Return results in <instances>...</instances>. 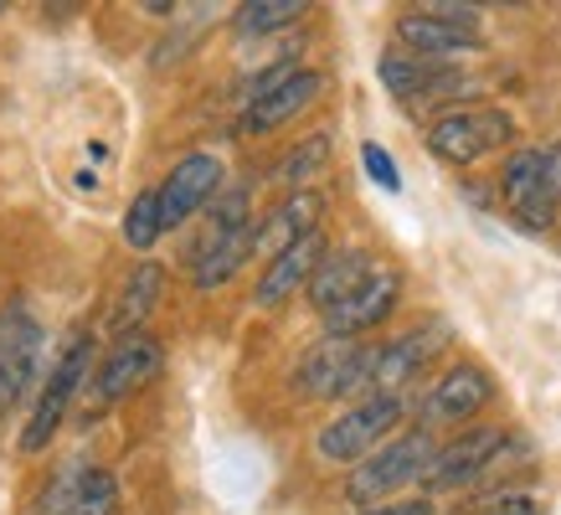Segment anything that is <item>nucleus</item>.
Returning a JSON list of instances; mask_svg holds the SVG:
<instances>
[{
	"label": "nucleus",
	"mask_w": 561,
	"mask_h": 515,
	"mask_svg": "<svg viewBox=\"0 0 561 515\" xmlns=\"http://www.w3.org/2000/svg\"><path fill=\"white\" fill-rule=\"evenodd\" d=\"M160 366H165V345L135 330V335H119V341L108 345V356L99 360V402H124V397H135L139 387H150L160 377Z\"/></svg>",
	"instance_id": "11"
},
{
	"label": "nucleus",
	"mask_w": 561,
	"mask_h": 515,
	"mask_svg": "<svg viewBox=\"0 0 561 515\" xmlns=\"http://www.w3.org/2000/svg\"><path fill=\"white\" fill-rule=\"evenodd\" d=\"M484 515H546V511L530 495H505V500H494Z\"/></svg>",
	"instance_id": "31"
},
{
	"label": "nucleus",
	"mask_w": 561,
	"mask_h": 515,
	"mask_svg": "<svg viewBox=\"0 0 561 515\" xmlns=\"http://www.w3.org/2000/svg\"><path fill=\"white\" fill-rule=\"evenodd\" d=\"M376 268H381V263H376L366 248H330L324 263L314 268V278H309V305L320 309V320H324V314H330L335 305H345Z\"/></svg>",
	"instance_id": "18"
},
{
	"label": "nucleus",
	"mask_w": 561,
	"mask_h": 515,
	"mask_svg": "<svg viewBox=\"0 0 561 515\" xmlns=\"http://www.w3.org/2000/svg\"><path fill=\"white\" fill-rule=\"evenodd\" d=\"M561 217V139L541 145V181H536V196L530 206L515 217V222L526 227V232H551Z\"/></svg>",
	"instance_id": "22"
},
{
	"label": "nucleus",
	"mask_w": 561,
	"mask_h": 515,
	"mask_svg": "<svg viewBox=\"0 0 561 515\" xmlns=\"http://www.w3.org/2000/svg\"><path fill=\"white\" fill-rule=\"evenodd\" d=\"M402 412H408L402 397H360L314 433V454H320V464H335V469L341 464H366L376 448L397 438L391 428L402 423Z\"/></svg>",
	"instance_id": "3"
},
{
	"label": "nucleus",
	"mask_w": 561,
	"mask_h": 515,
	"mask_svg": "<svg viewBox=\"0 0 561 515\" xmlns=\"http://www.w3.org/2000/svg\"><path fill=\"white\" fill-rule=\"evenodd\" d=\"M253 258H257V222L232 232V238L217 242V248H206L202 258H191V284L202 294H211V289H221V284H232Z\"/></svg>",
	"instance_id": "20"
},
{
	"label": "nucleus",
	"mask_w": 561,
	"mask_h": 515,
	"mask_svg": "<svg viewBox=\"0 0 561 515\" xmlns=\"http://www.w3.org/2000/svg\"><path fill=\"white\" fill-rule=\"evenodd\" d=\"M88 371H93V335H72V345L57 356V366L47 371L42 392H36V408H32V423L21 433V454H42V448L57 438L68 408L78 402V392L88 387Z\"/></svg>",
	"instance_id": "5"
},
{
	"label": "nucleus",
	"mask_w": 561,
	"mask_h": 515,
	"mask_svg": "<svg viewBox=\"0 0 561 515\" xmlns=\"http://www.w3.org/2000/svg\"><path fill=\"white\" fill-rule=\"evenodd\" d=\"M72 515H119V484H108V490H99V495L88 500V505H78Z\"/></svg>",
	"instance_id": "30"
},
{
	"label": "nucleus",
	"mask_w": 561,
	"mask_h": 515,
	"mask_svg": "<svg viewBox=\"0 0 561 515\" xmlns=\"http://www.w3.org/2000/svg\"><path fill=\"white\" fill-rule=\"evenodd\" d=\"M221 186H227V165H221V154H211V150L181 154V160L171 165V175L160 181V222H165V232L186 227L202 206L217 202Z\"/></svg>",
	"instance_id": "9"
},
{
	"label": "nucleus",
	"mask_w": 561,
	"mask_h": 515,
	"mask_svg": "<svg viewBox=\"0 0 561 515\" xmlns=\"http://www.w3.org/2000/svg\"><path fill=\"white\" fill-rule=\"evenodd\" d=\"M397 42H402V52H412V57L448 62V68H459V57H469V52L484 47V36L448 26V21H438L427 5L423 11H402V16H397Z\"/></svg>",
	"instance_id": "15"
},
{
	"label": "nucleus",
	"mask_w": 561,
	"mask_h": 515,
	"mask_svg": "<svg viewBox=\"0 0 561 515\" xmlns=\"http://www.w3.org/2000/svg\"><path fill=\"white\" fill-rule=\"evenodd\" d=\"M360 165H366V175H371L381 191H391V196L402 191V171H397V160H391L376 139H366V145H360Z\"/></svg>",
	"instance_id": "27"
},
{
	"label": "nucleus",
	"mask_w": 561,
	"mask_h": 515,
	"mask_svg": "<svg viewBox=\"0 0 561 515\" xmlns=\"http://www.w3.org/2000/svg\"><path fill=\"white\" fill-rule=\"evenodd\" d=\"M305 11H309L305 0H248V5H238L232 26H238L242 36H268V32H284V26H294V21L305 16Z\"/></svg>",
	"instance_id": "26"
},
{
	"label": "nucleus",
	"mask_w": 561,
	"mask_h": 515,
	"mask_svg": "<svg viewBox=\"0 0 561 515\" xmlns=\"http://www.w3.org/2000/svg\"><path fill=\"white\" fill-rule=\"evenodd\" d=\"M433 495H402V500H387V505H371V511H356V515H433Z\"/></svg>",
	"instance_id": "28"
},
{
	"label": "nucleus",
	"mask_w": 561,
	"mask_h": 515,
	"mask_svg": "<svg viewBox=\"0 0 561 515\" xmlns=\"http://www.w3.org/2000/svg\"><path fill=\"white\" fill-rule=\"evenodd\" d=\"M320 217H324L320 191H294V196H284L268 217H257V258H278L284 248L305 242L309 232H320Z\"/></svg>",
	"instance_id": "16"
},
{
	"label": "nucleus",
	"mask_w": 561,
	"mask_h": 515,
	"mask_svg": "<svg viewBox=\"0 0 561 515\" xmlns=\"http://www.w3.org/2000/svg\"><path fill=\"white\" fill-rule=\"evenodd\" d=\"M515 139V119L505 108H448L427 124V150L438 154L443 165H479L484 154L505 150Z\"/></svg>",
	"instance_id": "4"
},
{
	"label": "nucleus",
	"mask_w": 561,
	"mask_h": 515,
	"mask_svg": "<svg viewBox=\"0 0 561 515\" xmlns=\"http://www.w3.org/2000/svg\"><path fill=\"white\" fill-rule=\"evenodd\" d=\"M511 448V428L505 423H474V428H463L459 438H448L438 444L433 464H427V495H443V490H463V484L484 480L500 454Z\"/></svg>",
	"instance_id": "6"
},
{
	"label": "nucleus",
	"mask_w": 561,
	"mask_h": 515,
	"mask_svg": "<svg viewBox=\"0 0 561 515\" xmlns=\"http://www.w3.org/2000/svg\"><path fill=\"white\" fill-rule=\"evenodd\" d=\"M427 11H433L438 21H448V26H459V32L479 36V11L474 5H448V0H443V5H427Z\"/></svg>",
	"instance_id": "29"
},
{
	"label": "nucleus",
	"mask_w": 561,
	"mask_h": 515,
	"mask_svg": "<svg viewBox=\"0 0 561 515\" xmlns=\"http://www.w3.org/2000/svg\"><path fill=\"white\" fill-rule=\"evenodd\" d=\"M443 325H417L391 335L387 345H376V371H371V397H402L412 381L427 371V360L438 356Z\"/></svg>",
	"instance_id": "12"
},
{
	"label": "nucleus",
	"mask_w": 561,
	"mask_h": 515,
	"mask_svg": "<svg viewBox=\"0 0 561 515\" xmlns=\"http://www.w3.org/2000/svg\"><path fill=\"white\" fill-rule=\"evenodd\" d=\"M324 253H330L324 232H309L305 242H294V248H284L278 258H268V263H263V278H257V289H253V305L257 309L289 305L299 289H309V278H314V268L324 263Z\"/></svg>",
	"instance_id": "14"
},
{
	"label": "nucleus",
	"mask_w": 561,
	"mask_h": 515,
	"mask_svg": "<svg viewBox=\"0 0 561 515\" xmlns=\"http://www.w3.org/2000/svg\"><path fill=\"white\" fill-rule=\"evenodd\" d=\"M536 181H541V145L530 150H511V160L500 165V202L511 206V217H520L536 196Z\"/></svg>",
	"instance_id": "24"
},
{
	"label": "nucleus",
	"mask_w": 561,
	"mask_h": 515,
	"mask_svg": "<svg viewBox=\"0 0 561 515\" xmlns=\"http://www.w3.org/2000/svg\"><path fill=\"white\" fill-rule=\"evenodd\" d=\"M320 93H324V72L299 68L289 83H278L273 93H263L257 103H248V108H242V135H268V129H278V124L299 119V114H305Z\"/></svg>",
	"instance_id": "17"
},
{
	"label": "nucleus",
	"mask_w": 561,
	"mask_h": 515,
	"mask_svg": "<svg viewBox=\"0 0 561 515\" xmlns=\"http://www.w3.org/2000/svg\"><path fill=\"white\" fill-rule=\"evenodd\" d=\"M108 484H114L108 469H93V464H62V469L47 480V490L36 495L32 515H72L78 505H88V500L99 495V490H108Z\"/></svg>",
	"instance_id": "21"
},
{
	"label": "nucleus",
	"mask_w": 561,
	"mask_h": 515,
	"mask_svg": "<svg viewBox=\"0 0 561 515\" xmlns=\"http://www.w3.org/2000/svg\"><path fill=\"white\" fill-rule=\"evenodd\" d=\"M376 78L391 99H402L408 108H433V103H454L459 93H469V78L448 62H427L412 52H381Z\"/></svg>",
	"instance_id": "8"
},
{
	"label": "nucleus",
	"mask_w": 561,
	"mask_h": 515,
	"mask_svg": "<svg viewBox=\"0 0 561 515\" xmlns=\"http://www.w3.org/2000/svg\"><path fill=\"white\" fill-rule=\"evenodd\" d=\"M119 232H124V242H129L135 253H150L154 242L165 238V222H160V186H145L135 202H129Z\"/></svg>",
	"instance_id": "25"
},
{
	"label": "nucleus",
	"mask_w": 561,
	"mask_h": 515,
	"mask_svg": "<svg viewBox=\"0 0 561 515\" xmlns=\"http://www.w3.org/2000/svg\"><path fill=\"white\" fill-rule=\"evenodd\" d=\"M160 294H165V263H160V258H139L135 268H129V278H124L119 305H114V330H119V335H135L154 314Z\"/></svg>",
	"instance_id": "19"
},
{
	"label": "nucleus",
	"mask_w": 561,
	"mask_h": 515,
	"mask_svg": "<svg viewBox=\"0 0 561 515\" xmlns=\"http://www.w3.org/2000/svg\"><path fill=\"white\" fill-rule=\"evenodd\" d=\"M0 16H5V0H0Z\"/></svg>",
	"instance_id": "32"
},
{
	"label": "nucleus",
	"mask_w": 561,
	"mask_h": 515,
	"mask_svg": "<svg viewBox=\"0 0 561 515\" xmlns=\"http://www.w3.org/2000/svg\"><path fill=\"white\" fill-rule=\"evenodd\" d=\"M330 165V135L324 129H314V135H305L294 150H284V160L273 165V181L289 191H314V175Z\"/></svg>",
	"instance_id": "23"
},
{
	"label": "nucleus",
	"mask_w": 561,
	"mask_h": 515,
	"mask_svg": "<svg viewBox=\"0 0 561 515\" xmlns=\"http://www.w3.org/2000/svg\"><path fill=\"white\" fill-rule=\"evenodd\" d=\"M433 454H438V438H433V428L397 433L391 444H381L371 459L351 469L345 495H351V505H356V511L387 505V500H397L402 490H408V484L427 480V464H433Z\"/></svg>",
	"instance_id": "1"
},
{
	"label": "nucleus",
	"mask_w": 561,
	"mask_h": 515,
	"mask_svg": "<svg viewBox=\"0 0 561 515\" xmlns=\"http://www.w3.org/2000/svg\"><path fill=\"white\" fill-rule=\"evenodd\" d=\"M494 402V377L479 360H454L423 397V428H443V423H469Z\"/></svg>",
	"instance_id": "10"
},
{
	"label": "nucleus",
	"mask_w": 561,
	"mask_h": 515,
	"mask_svg": "<svg viewBox=\"0 0 561 515\" xmlns=\"http://www.w3.org/2000/svg\"><path fill=\"white\" fill-rule=\"evenodd\" d=\"M32 392H42V325L11 305L0 314V423Z\"/></svg>",
	"instance_id": "7"
},
{
	"label": "nucleus",
	"mask_w": 561,
	"mask_h": 515,
	"mask_svg": "<svg viewBox=\"0 0 561 515\" xmlns=\"http://www.w3.org/2000/svg\"><path fill=\"white\" fill-rule=\"evenodd\" d=\"M402 299V274L397 268H376L366 284H360L345 305H335L324 314V335H345V341H360L366 330H376Z\"/></svg>",
	"instance_id": "13"
},
{
	"label": "nucleus",
	"mask_w": 561,
	"mask_h": 515,
	"mask_svg": "<svg viewBox=\"0 0 561 515\" xmlns=\"http://www.w3.org/2000/svg\"><path fill=\"white\" fill-rule=\"evenodd\" d=\"M376 371V345L345 341V335H320L305 351L299 371H294V392L314 397V402H341V397H371Z\"/></svg>",
	"instance_id": "2"
}]
</instances>
